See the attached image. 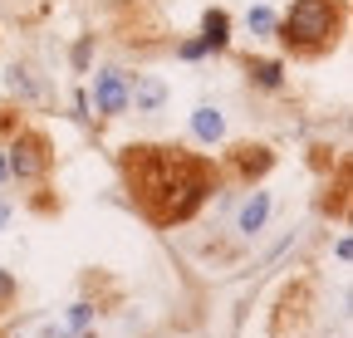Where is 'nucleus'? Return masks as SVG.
Masks as SVG:
<instances>
[{
	"label": "nucleus",
	"mask_w": 353,
	"mask_h": 338,
	"mask_svg": "<svg viewBox=\"0 0 353 338\" xmlns=\"http://www.w3.org/2000/svg\"><path fill=\"white\" fill-rule=\"evenodd\" d=\"M123 177L138 211L152 226H182L216 187V167L182 147H128Z\"/></svg>",
	"instance_id": "f257e3e1"
},
{
	"label": "nucleus",
	"mask_w": 353,
	"mask_h": 338,
	"mask_svg": "<svg viewBox=\"0 0 353 338\" xmlns=\"http://www.w3.org/2000/svg\"><path fill=\"white\" fill-rule=\"evenodd\" d=\"M339 30H343V0H294L280 25V39L299 59H314V54L334 50Z\"/></svg>",
	"instance_id": "f03ea898"
},
{
	"label": "nucleus",
	"mask_w": 353,
	"mask_h": 338,
	"mask_svg": "<svg viewBox=\"0 0 353 338\" xmlns=\"http://www.w3.org/2000/svg\"><path fill=\"white\" fill-rule=\"evenodd\" d=\"M44 167H50V147H44V138L39 133H20L15 147H10V172L20 182H30V177L44 172Z\"/></svg>",
	"instance_id": "7ed1b4c3"
},
{
	"label": "nucleus",
	"mask_w": 353,
	"mask_h": 338,
	"mask_svg": "<svg viewBox=\"0 0 353 338\" xmlns=\"http://www.w3.org/2000/svg\"><path fill=\"white\" fill-rule=\"evenodd\" d=\"M94 98H99V108L103 113H128V83H123V74L118 69H108V74H99V89H94Z\"/></svg>",
	"instance_id": "20e7f679"
},
{
	"label": "nucleus",
	"mask_w": 353,
	"mask_h": 338,
	"mask_svg": "<svg viewBox=\"0 0 353 338\" xmlns=\"http://www.w3.org/2000/svg\"><path fill=\"white\" fill-rule=\"evenodd\" d=\"M265 216H270V196H265V191H255V196L241 206V221H236V226H241L245 235H255V231L265 226Z\"/></svg>",
	"instance_id": "39448f33"
},
{
	"label": "nucleus",
	"mask_w": 353,
	"mask_h": 338,
	"mask_svg": "<svg viewBox=\"0 0 353 338\" xmlns=\"http://www.w3.org/2000/svg\"><path fill=\"white\" fill-rule=\"evenodd\" d=\"M192 133H196V138H206V142H221L226 123H221V113H216V108H196V113H192Z\"/></svg>",
	"instance_id": "423d86ee"
},
{
	"label": "nucleus",
	"mask_w": 353,
	"mask_h": 338,
	"mask_svg": "<svg viewBox=\"0 0 353 338\" xmlns=\"http://www.w3.org/2000/svg\"><path fill=\"white\" fill-rule=\"evenodd\" d=\"M270 152H265V147H241L236 152V167H241V177H260V172H270Z\"/></svg>",
	"instance_id": "0eeeda50"
},
{
	"label": "nucleus",
	"mask_w": 353,
	"mask_h": 338,
	"mask_svg": "<svg viewBox=\"0 0 353 338\" xmlns=\"http://www.w3.org/2000/svg\"><path fill=\"white\" fill-rule=\"evenodd\" d=\"M201 30H206V34H201V45H206V50H221V45H226V15H221V10H211Z\"/></svg>",
	"instance_id": "6e6552de"
},
{
	"label": "nucleus",
	"mask_w": 353,
	"mask_h": 338,
	"mask_svg": "<svg viewBox=\"0 0 353 338\" xmlns=\"http://www.w3.org/2000/svg\"><path fill=\"white\" fill-rule=\"evenodd\" d=\"M245 25H250L255 34H270V30H275V10H265V6H255V10L245 15Z\"/></svg>",
	"instance_id": "1a4fd4ad"
},
{
	"label": "nucleus",
	"mask_w": 353,
	"mask_h": 338,
	"mask_svg": "<svg viewBox=\"0 0 353 338\" xmlns=\"http://www.w3.org/2000/svg\"><path fill=\"white\" fill-rule=\"evenodd\" d=\"M138 103H143V108H157V103H162V83H157V78H143V83H138Z\"/></svg>",
	"instance_id": "9d476101"
},
{
	"label": "nucleus",
	"mask_w": 353,
	"mask_h": 338,
	"mask_svg": "<svg viewBox=\"0 0 353 338\" xmlns=\"http://www.w3.org/2000/svg\"><path fill=\"white\" fill-rule=\"evenodd\" d=\"M250 74L265 83V89H280V64H250Z\"/></svg>",
	"instance_id": "9b49d317"
},
{
	"label": "nucleus",
	"mask_w": 353,
	"mask_h": 338,
	"mask_svg": "<svg viewBox=\"0 0 353 338\" xmlns=\"http://www.w3.org/2000/svg\"><path fill=\"white\" fill-rule=\"evenodd\" d=\"M83 324H88V304H74L69 309V328H83Z\"/></svg>",
	"instance_id": "f8f14e48"
},
{
	"label": "nucleus",
	"mask_w": 353,
	"mask_h": 338,
	"mask_svg": "<svg viewBox=\"0 0 353 338\" xmlns=\"http://www.w3.org/2000/svg\"><path fill=\"white\" fill-rule=\"evenodd\" d=\"M10 294H15V279H10V275H0V299H10Z\"/></svg>",
	"instance_id": "ddd939ff"
},
{
	"label": "nucleus",
	"mask_w": 353,
	"mask_h": 338,
	"mask_svg": "<svg viewBox=\"0 0 353 338\" xmlns=\"http://www.w3.org/2000/svg\"><path fill=\"white\" fill-rule=\"evenodd\" d=\"M6 216H10V211H6V201H0V226H6Z\"/></svg>",
	"instance_id": "4468645a"
},
{
	"label": "nucleus",
	"mask_w": 353,
	"mask_h": 338,
	"mask_svg": "<svg viewBox=\"0 0 353 338\" xmlns=\"http://www.w3.org/2000/svg\"><path fill=\"white\" fill-rule=\"evenodd\" d=\"M0 172H6V162H0Z\"/></svg>",
	"instance_id": "2eb2a0df"
}]
</instances>
